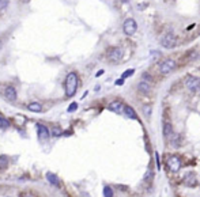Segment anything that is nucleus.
<instances>
[{
  "instance_id": "f257e3e1",
  "label": "nucleus",
  "mask_w": 200,
  "mask_h": 197,
  "mask_svg": "<svg viewBox=\"0 0 200 197\" xmlns=\"http://www.w3.org/2000/svg\"><path fill=\"white\" fill-rule=\"evenodd\" d=\"M78 75L75 72H70L65 78V95L68 98L70 97H74L75 93H76V88H78Z\"/></svg>"
},
{
  "instance_id": "f03ea898",
  "label": "nucleus",
  "mask_w": 200,
  "mask_h": 197,
  "mask_svg": "<svg viewBox=\"0 0 200 197\" xmlns=\"http://www.w3.org/2000/svg\"><path fill=\"white\" fill-rule=\"evenodd\" d=\"M123 56H124V50L121 48H119V46H113V48H110L109 50H108V53H106L108 60L112 61V63L121 61Z\"/></svg>"
},
{
  "instance_id": "7ed1b4c3",
  "label": "nucleus",
  "mask_w": 200,
  "mask_h": 197,
  "mask_svg": "<svg viewBox=\"0 0 200 197\" xmlns=\"http://www.w3.org/2000/svg\"><path fill=\"white\" fill-rule=\"evenodd\" d=\"M161 45L166 49H171L177 45V37L173 34L171 31H168L166 34H163L161 38Z\"/></svg>"
},
{
  "instance_id": "20e7f679",
  "label": "nucleus",
  "mask_w": 200,
  "mask_h": 197,
  "mask_svg": "<svg viewBox=\"0 0 200 197\" xmlns=\"http://www.w3.org/2000/svg\"><path fill=\"white\" fill-rule=\"evenodd\" d=\"M176 67H177V63H176L173 58H166V60H163V61L159 64V72H161L162 75H168V74L174 71Z\"/></svg>"
},
{
  "instance_id": "39448f33",
  "label": "nucleus",
  "mask_w": 200,
  "mask_h": 197,
  "mask_svg": "<svg viewBox=\"0 0 200 197\" xmlns=\"http://www.w3.org/2000/svg\"><path fill=\"white\" fill-rule=\"evenodd\" d=\"M185 87L190 91V93H197L200 90V78L188 75L185 78Z\"/></svg>"
},
{
  "instance_id": "423d86ee",
  "label": "nucleus",
  "mask_w": 200,
  "mask_h": 197,
  "mask_svg": "<svg viewBox=\"0 0 200 197\" xmlns=\"http://www.w3.org/2000/svg\"><path fill=\"white\" fill-rule=\"evenodd\" d=\"M166 165H168V167H169V170L170 171H173V173H177L178 170L181 169V159H180V156H177V155H170L168 158V161H166Z\"/></svg>"
},
{
  "instance_id": "0eeeda50",
  "label": "nucleus",
  "mask_w": 200,
  "mask_h": 197,
  "mask_svg": "<svg viewBox=\"0 0 200 197\" xmlns=\"http://www.w3.org/2000/svg\"><path fill=\"white\" fill-rule=\"evenodd\" d=\"M123 30L127 36H133L136 33V30H138V23H136V20L132 19V18L125 19V22H124V25H123Z\"/></svg>"
},
{
  "instance_id": "6e6552de",
  "label": "nucleus",
  "mask_w": 200,
  "mask_h": 197,
  "mask_svg": "<svg viewBox=\"0 0 200 197\" xmlns=\"http://www.w3.org/2000/svg\"><path fill=\"white\" fill-rule=\"evenodd\" d=\"M108 109L112 110V112H114V113H117V114H121V113H124L125 105H124L121 101H113V102H110V104H109Z\"/></svg>"
},
{
  "instance_id": "1a4fd4ad",
  "label": "nucleus",
  "mask_w": 200,
  "mask_h": 197,
  "mask_svg": "<svg viewBox=\"0 0 200 197\" xmlns=\"http://www.w3.org/2000/svg\"><path fill=\"white\" fill-rule=\"evenodd\" d=\"M37 132H38L40 139H48L49 135H51L49 129L46 128L45 125H42V124H37Z\"/></svg>"
},
{
  "instance_id": "9d476101",
  "label": "nucleus",
  "mask_w": 200,
  "mask_h": 197,
  "mask_svg": "<svg viewBox=\"0 0 200 197\" xmlns=\"http://www.w3.org/2000/svg\"><path fill=\"white\" fill-rule=\"evenodd\" d=\"M138 90L142 94H149L151 91V83H149L146 80H140L138 83Z\"/></svg>"
},
{
  "instance_id": "9b49d317",
  "label": "nucleus",
  "mask_w": 200,
  "mask_h": 197,
  "mask_svg": "<svg viewBox=\"0 0 200 197\" xmlns=\"http://www.w3.org/2000/svg\"><path fill=\"white\" fill-rule=\"evenodd\" d=\"M4 97L8 101H15L16 99V91L12 86H8V87L4 90Z\"/></svg>"
},
{
  "instance_id": "f8f14e48",
  "label": "nucleus",
  "mask_w": 200,
  "mask_h": 197,
  "mask_svg": "<svg viewBox=\"0 0 200 197\" xmlns=\"http://www.w3.org/2000/svg\"><path fill=\"white\" fill-rule=\"evenodd\" d=\"M168 142H169V144H170L171 147H174V148H177V147H180V144H181L180 135H178V133H173V135L170 136V139H169Z\"/></svg>"
},
{
  "instance_id": "ddd939ff",
  "label": "nucleus",
  "mask_w": 200,
  "mask_h": 197,
  "mask_svg": "<svg viewBox=\"0 0 200 197\" xmlns=\"http://www.w3.org/2000/svg\"><path fill=\"white\" fill-rule=\"evenodd\" d=\"M173 133H174V132H173V126H171V124L170 123H165V125H163V136L169 140Z\"/></svg>"
},
{
  "instance_id": "4468645a",
  "label": "nucleus",
  "mask_w": 200,
  "mask_h": 197,
  "mask_svg": "<svg viewBox=\"0 0 200 197\" xmlns=\"http://www.w3.org/2000/svg\"><path fill=\"white\" fill-rule=\"evenodd\" d=\"M27 109L30 112H34V113H41L42 112V105L38 102H32V104L27 105Z\"/></svg>"
},
{
  "instance_id": "2eb2a0df",
  "label": "nucleus",
  "mask_w": 200,
  "mask_h": 197,
  "mask_svg": "<svg viewBox=\"0 0 200 197\" xmlns=\"http://www.w3.org/2000/svg\"><path fill=\"white\" fill-rule=\"evenodd\" d=\"M124 114H125L128 118H133L136 120L138 118V116H136V112L132 109V107L129 106V105H125V109H124Z\"/></svg>"
},
{
  "instance_id": "dca6fc26",
  "label": "nucleus",
  "mask_w": 200,
  "mask_h": 197,
  "mask_svg": "<svg viewBox=\"0 0 200 197\" xmlns=\"http://www.w3.org/2000/svg\"><path fill=\"white\" fill-rule=\"evenodd\" d=\"M184 184L188 185V186H195V185L197 184V179L193 174H188L187 177L184 178Z\"/></svg>"
},
{
  "instance_id": "f3484780",
  "label": "nucleus",
  "mask_w": 200,
  "mask_h": 197,
  "mask_svg": "<svg viewBox=\"0 0 200 197\" xmlns=\"http://www.w3.org/2000/svg\"><path fill=\"white\" fill-rule=\"evenodd\" d=\"M46 178H48V181L51 182L53 186H59V179L55 174H52V173H46Z\"/></svg>"
},
{
  "instance_id": "a211bd4d",
  "label": "nucleus",
  "mask_w": 200,
  "mask_h": 197,
  "mask_svg": "<svg viewBox=\"0 0 200 197\" xmlns=\"http://www.w3.org/2000/svg\"><path fill=\"white\" fill-rule=\"evenodd\" d=\"M8 163H10V161H8V158L6 155L0 156V170H4V169L8 167Z\"/></svg>"
},
{
  "instance_id": "6ab92c4d",
  "label": "nucleus",
  "mask_w": 200,
  "mask_h": 197,
  "mask_svg": "<svg viewBox=\"0 0 200 197\" xmlns=\"http://www.w3.org/2000/svg\"><path fill=\"white\" fill-rule=\"evenodd\" d=\"M63 135V131L59 128V126H53L52 128V136H55V137H59V136Z\"/></svg>"
},
{
  "instance_id": "aec40b11",
  "label": "nucleus",
  "mask_w": 200,
  "mask_h": 197,
  "mask_svg": "<svg viewBox=\"0 0 200 197\" xmlns=\"http://www.w3.org/2000/svg\"><path fill=\"white\" fill-rule=\"evenodd\" d=\"M113 189L110 186H105L103 188V196L105 197H113Z\"/></svg>"
},
{
  "instance_id": "412c9836",
  "label": "nucleus",
  "mask_w": 200,
  "mask_h": 197,
  "mask_svg": "<svg viewBox=\"0 0 200 197\" xmlns=\"http://www.w3.org/2000/svg\"><path fill=\"white\" fill-rule=\"evenodd\" d=\"M10 126V121L4 117H0V128H8Z\"/></svg>"
},
{
  "instance_id": "4be33fe9",
  "label": "nucleus",
  "mask_w": 200,
  "mask_h": 197,
  "mask_svg": "<svg viewBox=\"0 0 200 197\" xmlns=\"http://www.w3.org/2000/svg\"><path fill=\"white\" fill-rule=\"evenodd\" d=\"M133 74H135V69H133V68H131V69H127V71L124 72L123 75H121V78H123V79H127V78H129V76H132Z\"/></svg>"
},
{
  "instance_id": "5701e85b",
  "label": "nucleus",
  "mask_w": 200,
  "mask_h": 197,
  "mask_svg": "<svg viewBox=\"0 0 200 197\" xmlns=\"http://www.w3.org/2000/svg\"><path fill=\"white\" fill-rule=\"evenodd\" d=\"M143 113L146 114V117L151 116V106H150V105H144V106H143Z\"/></svg>"
},
{
  "instance_id": "b1692460",
  "label": "nucleus",
  "mask_w": 200,
  "mask_h": 197,
  "mask_svg": "<svg viewBox=\"0 0 200 197\" xmlns=\"http://www.w3.org/2000/svg\"><path fill=\"white\" fill-rule=\"evenodd\" d=\"M76 109H78V104H76V102H72V104L68 106L67 112H68V113H72V112H75Z\"/></svg>"
},
{
  "instance_id": "393cba45",
  "label": "nucleus",
  "mask_w": 200,
  "mask_h": 197,
  "mask_svg": "<svg viewBox=\"0 0 200 197\" xmlns=\"http://www.w3.org/2000/svg\"><path fill=\"white\" fill-rule=\"evenodd\" d=\"M142 78H143V80H146V82H149V83H151L152 82V79H151V76H150L147 72H144V74L142 75Z\"/></svg>"
},
{
  "instance_id": "a878e982",
  "label": "nucleus",
  "mask_w": 200,
  "mask_h": 197,
  "mask_svg": "<svg viewBox=\"0 0 200 197\" xmlns=\"http://www.w3.org/2000/svg\"><path fill=\"white\" fill-rule=\"evenodd\" d=\"M8 6V0H0V10H4Z\"/></svg>"
},
{
  "instance_id": "bb28decb",
  "label": "nucleus",
  "mask_w": 200,
  "mask_h": 197,
  "mask_svg": "<svg viewBox=\"0 0 200 197\" xmlns=\"http://www.w3.org/2000/svg\"><path fill=\"white\" fill-rule=\"evenodd\" d=\"M124 80H125V79H123V78L117 79V80H116V86H123V84H124Z\"/></svg>"
},
{
  "instance_id": "cd10ccee",
  "label": "nucleus",
  "mask_w": 200,
  "mask_h": 197,
  "mask_svg": "<svg viewBox=\"0 0 200 197\" xmlns=\"http://www.w3.org/2000/svg\"><path fill=\"white\" fill-rule=\"evenodd\" d=\"M155 159H157V169H161V163H159V155L158 154H155Z\"/></svg>"
},
{
  "instance_id": "c85d7f7f",
  "label": "nucleus",
  "mask_w": 200,
  "mask_h": 197,
  "mask_svg": "<svg viewBox=\"0 0 200 197\" xmlns=\"http://www.w3.org/2000/svg\"><path fill=\"white\" fill-rule=\"evenodd\" d=\"M102 74H103V69H101V71H98L97 74H95V76H101Z\"/></svg>"
},
{
  "instance_id": "c756f323",
  "label": "nucleus",
  "mask_w": 200,
  "mask_h": 197,
  "mask_svg": "<svg viewBox=\"0 0 200 197\" xmlns=\"http://www.w3.org/2000/svg\"><path fill=\"white\" fill-rule=\"evenodd\" d=\"M25 197H33V196H25Z\"/></svg>"
}]
</instances>
